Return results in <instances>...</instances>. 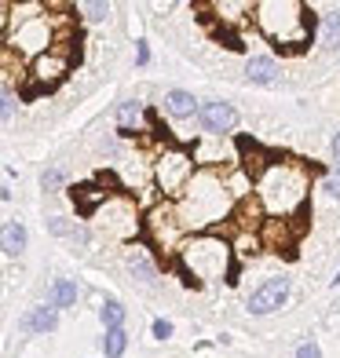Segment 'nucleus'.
Returning a JSON list of instances; mask_svg holds the SVG:
<instances>
[{
	"mask_svg": "<svg viewBox=\"0 0 340 358\" xmlns=\"http://www.w3.org/2000/svg\"><path fill=\"white\" fill-rule=\"evenodd\" d=\"M88 15H106V4H85Z\"/></svg>",
	"mask_w": 340,
	"mask_h": 358,
	"instance_id": "19",
	"label": "nucleus"
},
{
	"mask_svg": "<svg viewBox=\"0 0 340 358\" xmlns=\"http://www.w3.org/2000/svg\"><path fill=\"white\" fill-rule=\"evenodd\" d=\"M48 231H52V234H59V238H70L73 245H88V231H85V227H73L70 220H62V216L48 220Z\"/></svg>",
	"mask_w": 340,
	"mask_h": 358,
	"instance_id": "6",
	"label": "nucleus"
},
{
	"mask_svg": "<svg viewBox=\"0 0 340 358\" xmlns=\"http://www.w3.org/2000/svg\"><path fill=\"white\" fill-rule=\"evenodd\" d=\"M99 318H103V325H106V333H110V329H121V322H125V307H121L118 300H106V303L99 307Z\"/></svg>",
	"mask_w": 340,
	"mask_h": 358,
	"instance_id": "9",
	"label": "nucleus"
},
{
	"mask_svg": "<svg viewBox=\"0 0 340 358\" xmlns=\"http://www.w3.org/2000/svg\"><path fill=\"white\" fill-rule=\"evenodd\" d=\"M198 121H201L205 132L223 136V132H231V128L238 124V110L231 103H205V106H198Z\"/></svg>",
	"mask_w": 340,
	"mask_h": 358,
	"instance_id": "2",
	"label": "nucleus"
},
{
	"mask_svg": "<svg viewBox=\"0 0 340 358\" xmlns=\"http://www.w3.org/2000/svg\"><path fill=\"white\" fill-rule=\"evenodd\" d=\"M154 336H157V340H169V336H172V322L157 318V322H154Z\"/></svg>",
	"mask_w": 340,
	"mask_h": 358,
	"instance_id": "17",
	"label": "nucleus"
},
{
	"mask_svg": "<svg viewBox=\"0 0 340 358\" xmlns=\"http://www.w3.org/2000/svg\"><path fill=\"white\" fill-rule=\"evenodd\" d=\"M125 348H128V333H125V329H110V333H106V340H103L106 358H121V355H125Z\"/></svg>",
	"mask_w": 340,
	"mask_h": 358,
	"instance_id": "10",
	"label": "nucleus"
},
{
	"mask_svg": "<svg viewBox=\"0 0 340 358\" xmlns=\"http://www.w3.org/2000/svg\"><path fill=\"white\" fill-rule=\"evenodd\" d=\"M118 121L128 128V124H132V121H139V106L136 103H121V110H118Z\"/></svg>",
	"mask_w": 340,
	"mask_h": 358,
	"instance_id": "13",
	"label": "nucleus"
},
{
	"mask_svg": "<svg viewBox=\"0 0 340 358\" xmlns=\"http://www.w3.org/2000/svg\"><path fill=\"white\" fill-rule=\"evenodd\" d=\"M128 271H132V274H139V278H154V267H150V259H147V256H139V252H132V256H128Z\"/></svg>",
	"mask_w": 340,
	"mask_h": 358,
	"instance_id": "12",
	"label": "nucleus"
},
{
	"mask_svg": "<svg viewBox=\"0 0 340 358\" xmlns=\"http://www.w3.org/2000/svg\"><path fill=\"white\" fill-rule=\"evenodd\" d=\"M322 190H326L330 198H340V172H337V176H326V183H322Z\"/></svg>",
	"mask_w": 340,
	"mask_h": 358,
	"instance_id": "16",
	"label": "nucleus"
},
{
	"mask_svg": "<svg viewBox=\"0 0 340 358\" xmlns=\"http://www.w3.org/2000/svg\"><path fill=\"white\" fill-rule=\"evenodd\" d=\"M11 113H15V99L11 92H4V121H11Z\"/></svg>",
	"mask_w": 340,
	"mask_h": 358,
	"instance_id": "18",
	"label": "nucleus"
},
{
	"mask_svg": "<svg viewBox=\"0 0 340 358\" xmlns=\"http://www.w3.org/2000/svg\"><path fill=\"white\" fill-rule=\"evenodd\" d=\"M297 358H322V351H318L315 340H307V344H300V348H297Z\"/></svg>",
	"mask_w": 340,
	"mask_h": 358,
	"instance_id": "14",
	"label": "nucleus"
},
{
	"mask_svg": "<svg viewBox=\"0 0 340 358\" xmlns=\"http://www.w3.org/2000/svg\"><path fill=\"white\" fill-rule=\"evenodd\" d=\"M26 249V227L19 220L4 223V256H19Z\"/></svg>",
	"mask_w": 340,
	"mask_h": 358,
	"instance_id": "7",
	"label": "nucleus"
},
{
	"mask_svg": "<svg viewBox=\"0 0 340 358\" xmlns=\"http://www.w3.org/2000/svg\"><path fill=\"white\" fill-rule=\"evenodd\" d=\"M77 296H80L77 282L59 278V282H52V289H48V307H73V303H77Z\"/></svg>",
	"mask_w": 340,
	"mask_h": 358,
	"instance_id": "5",
	"label": "nucleus"
},
{
	"mask_svg": "<svg viewBox=\"0 0 340 358\" xmlns=\"http://www.w3.org/2000/svg\"><path fill=\"white\" fill-rule=\"evenodd\" d=\"M274 77H278V62L271 55H253L246 62V80L249 85H274Z\"/></svg>",
	"mask_w": 340,
	"mask_h": 358,
	"instance_id": "3",
	"label": "nucleus"
},
{
	"mask_svg": "<svg viewBox=\"0 0 340 358\" xmlns=\"http://www.w3.org/2000/svg\"><path fill=\"white\" fill-rule=\"evenodd\" d=\"M337 285H340V274H337Z\"/></svg>",
	"mask_w": 340,
	"mask_h": 358,
	"instance_id": "21",
	"label": "nucleus"
},
{
	"mask_svg": "<svg viewBox=\"0 0 340 358\" xmlns=\"http://www.w3.org/2000/svg\"><path fill=\"white\" fill-rule=\"evenodd\" d=\"M289 300V278H267L260 289L249 296V311L253 315H271Z\"/></svg>",
	"mask_w": 340,
	"mask_h": 358,
	"instance_id": "1",
	"label": "nucleus"
},
{
	"mask_svg": "<svg viewBox=\"0 0 340 358\" xmlns=\"http://www.w3.org/2000/svg\"><path fill=\"white\" fill-rule=\"evenodd\" d=\"M322 29H326L322 44H326V48H340V15H330V19L322 22Z\"/></svg>",
	"mask_w": 340,
	"mask_h": 358,
	"instance_id": "11",
	"label": "nucleus"
},
{
	"mask_svg": "<svg viewBox=\"0 0 340 358\" xmlns=\"http://www.w3.org/2000/svg\"><path fill=\"white\" fill-rule=\"evenodd\" d=\"M59 183H62V172H55V169L41 176V187H44V190H55Z\"/></svg>",
	"mask_w": 340,
	"mask_h": 358,
	"instance_id": "15",
	"label": "nucleus"
},
{
	"mask_svg": "<svg viewBox=\"0 0 340 358\" xmlns=\"http://www.w3.org/2000/svg\"><path fill=\"white\" fill-rule=\"evenodd\" d=\"M194 95L190 92H183V88H176V92H169L165 95V110L172 113V117H187V113H194Z\"/></svg>",
	"mask_w": 340,
	"mask_h": 358,
	"instance_id": "8",
	"label": "nucleus"
},
{
	"mask_svg": "<svg viewBox=\"0 0 340 358\" xmlns=\"http://www.w3.org/2000/svg\"><path fill=\"white\" fill-rule=\"evenodd\" d=\"M333 157H337V165H340V132L333 136Z\"/></svg>",
	"mask_w": 340,
	"mask_h": 358,
	"instance_id": "20",
	"label": "nucleus"
},
{
	"mask_svg": "<svg viewBox=\"0 0 340 358\" xmlns=\"http://www.w3.org/2000/svg\"><path fill=\"white\" fill-rule=\"evenodd\" d=\"M55 325H59V315H55V307H34V311H26L22 318V329L29 333H55Z\"/></svg>",
	"mask_w": 340,
	"mask_h": 358,
	"instance_id": "4",
	"label": "nucleus"
}]
</instances>
